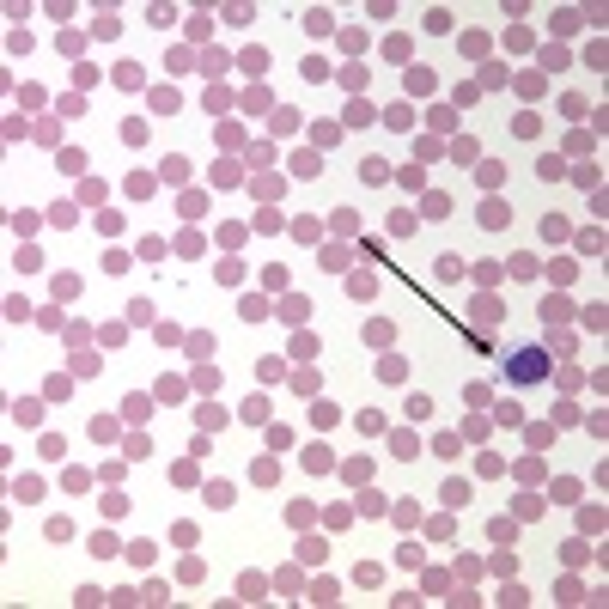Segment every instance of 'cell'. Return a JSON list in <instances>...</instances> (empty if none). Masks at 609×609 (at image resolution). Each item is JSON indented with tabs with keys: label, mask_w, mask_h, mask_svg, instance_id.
Returning <instances> with one entry per match:
<instances>
[{
	"label": "cell",
	"mask_w": 609,
	"mask_h": 609,
	"mask_svg": "<svg viewBox=\"0 0 609 609\" xmlns=\"http://www.w3.org/2000/svg\"><path fill=\"white\" fill-rule=\"evenodd\" d=\"M208 506H219V512L232 506V481H208Z\"/></svg>",
	"instance_id": "cell-5"
},
{
	"label": "cell",
	"mask_w": 609,
	"mask_h": 609,
	"mask_svg": "<svg viewBox=\"0 0 609 609\" xmlns=\"http://www.w3.org/2000/svg\"><path fill=\"white\" fill-rule=\"evenodd\" d=\"M98 506H104V518H122V512H129V500H122V494H104Z\"/></svg>",
	"instance_id": "cell-15"
},
{
	"label": "cell",
	"mask_w": 609,
	"mask_h": 609,
	"mask_svg": "<svg viewBox=\"0 0 609 609\" xmlns=\"http://www.w3.org/2000/svg\"><path fill=\"white\" fill-rule=\"evenodd\" d=\"M43 530H49V542H67V536H74V524H67V518H49Z\"/></svg>",
	"instance_id": "cell-16"
},
{
	"label": "cell",
	"mask_w": 609,
	"mask_h": 609,
	"mask_svg": "<svg viewBox=\"0 0 609 609\" xmlns=\"http://www.w3.org/2000/svg\"><path fill=\"white\" fill-rule=\"evenodd\" d=\"M433 451H439V457H445V463H451V457H457L463 445H457V433H439V439H433Z\"/></svg>",
	"instance_id": "cell-11"
},
{
	"label": "cell",
	"mask_w": 609,
	"mask_h": 609,
	"mask_svg": "<svg viewBox=\"0 0 609 609\" xmlns=\"http://www.w3.org/2000/svg\"><path fill=\"white\" fill-rule=\"evenodd\" d=\"M91 555H98V561H110V555H122V542H116L110 530H98V536H91Z\"/></svg>",
	"instance_id": "cell-3"
},
{
	"label": "cell",
	"mask_w": 609,
	"mask_h": 609,
	"mask_svg": "<svg viewBox=\"0 0 609 609\" xmlns=\"http://www.w3.org/2000/svg\"><path fill=\"white\" fill-rule=\"evenodd\" d=\"M359 122H372V104H366V98H353V104H348V129H359Z\"/></svg>",
	"instance_id": "cell-8"
},
{
	"label": "cell",
	"mask_w": 609,
	"mask_h": 609,
	"mask_svg": "<svg viewBox=\"0 0 609 609\" xmlns=\"http://www.w3.org/2000/svg\"><path fill=\"white\" fill-rule=\"evenodd\" d=\"M469 500V481H445V506H463Z\"/></svg>",
	"instance_id": "cell-14"
},
{
	"label": "cell",
	"mask_w": 609,
	"mask_h": 609,
	"mask_svg": "<svg viewBox=\"0 0 609 609\" xmlns=\"http://www.w3.org/2000/svg\"><path fill=\"white\" fill-rule=\"evenodd\" d=\"M238 591H244V597H250V604H256L262 591H268V579H262V573H244V579H238Z\"/></svg>",
	"instance_id": "cell-6"
},
{
	"label": "cell",
	"mask_w": 609,
	"mask_h": 609,
	"mask_svg": "<svg viewBox=\"0 0 609 609\" xmlns=\"http://www.w3.org/2000/svg\"><path fill=\"white\" fill-rule=\"evenodd\" d=\"M91 439H98V445H110V439H116V421H110V414H98V421H91Z\"/></svg>",
	"instance_id": "cell-10"
},
{
	"label": "cell",
	"mask_w": 609,
	"mask_h": 609,
	"mask_svg": "<svg viewBox=\"0 0 609 609\" xmlns=\"http://www.w3.org/2000/svg\"><path fill=\"white\" fill-rule=\"evenodd\" d=\"M238 61H244V67H250V74H262V67H268V49L256 43V49H244V55H238Z\"/></svg>",
	"instance_id": "cell-12"
},
{
	"label": "cell",
	"mask_w": 609,
	"mask_h": 609,
	"mask_svg": "<svg viewBox=\"0 0 609 609\" xmlns=\"http://www.w3.org/2000/svg\"><path fill=\"white\" fill-rule=\"evenodd\" d=\"M408 49H414L408 37H390V43H384V55H390V61H408Z\"/></svg>",
	"instance_id": "cell-17"
},
{
	"label": "cell",
	"mask_w": 609,
	"mask_h": 609,
	"mask_svg": "<svg viewBox=\"0 0 609 609\" xmlns=\"http://www.w3.org/2000/svg\"><path fill=\"white\" fill-rule=\"evenodd\" d=\"M506 219H512V208H506L500 195H487V201H481V225H506Z\"/></svg>",
	"instance_id": "cell-2"
},
{
	"label": "cell",
	"mask_w": 609,
	"mask_h": 609,
	"mask_svg": "<svg viewBox=\"0 0 609 609\" xmlns=\"http://www.w3.org/2000/svg\"><path fill=\"white\" fill-rule=\"evenodd\" d=\"M238 311H244V323H262V317H268V299H256V293H250Z\"/></svg>",
	"instance_id": "cell-7"
},
{
	"label": "cell",
	"mask_w": 609,
	"mask_h": 609,
	"mask_svg": "<svg viewBox=\"0 0 609 609\" xmlns=\"http://www.w3.org/2000/svg\"><path fill=\"white\" fill-rule=\"evenodd\" d=\"M390 457H421V445H414V433H390Z\"/></svg>",
	"instance_id": "cell-4"
},
{
	"label": "cell",
	"mask_w": 609,
	"mask_h": 609,
	"mask_svg": "<svg viewBox=\"0 0 609 609\" xmlns=\"http://www.w3.org/2000/svg\"><path fill=\"white\" fill-rule=\"evenodd\" d=\"M536 378H549V348H518L506 359V384H536Z\"/></svg>",
	"instance_id": "cell-1"
},
{
	"label": "cell",
	"mask_w": 609,
	"mask_h": 609,
	"mask_svg": "<svg viewBox=\"0 0 609 609\" xmlns=\"http://www.w3.org/2000/svg\"><path fill=\"white\" fill-rule=\"evenodd\" d=\"M293 171H299V177H317V171H323V159H317V153H299V159H293Z\"/></svg>",
	"instance_id": "cell-13"
},
{
	"label": "cell",
	"mask_w": 609,
	"mask_h": 609,
	"mask_svg": "<svg viewBox=\"0 0 609 609\" xmlns=\"http://www.w3.org/2000/svg\"><path fill=\"white\" fill-rule=\"evenodd\" d=\"M384 122H390V129H408V122H414V110H408V104H390V110H384Z\"/></svg>",
	"instance_id": "cell-9"
}]
</instances>
